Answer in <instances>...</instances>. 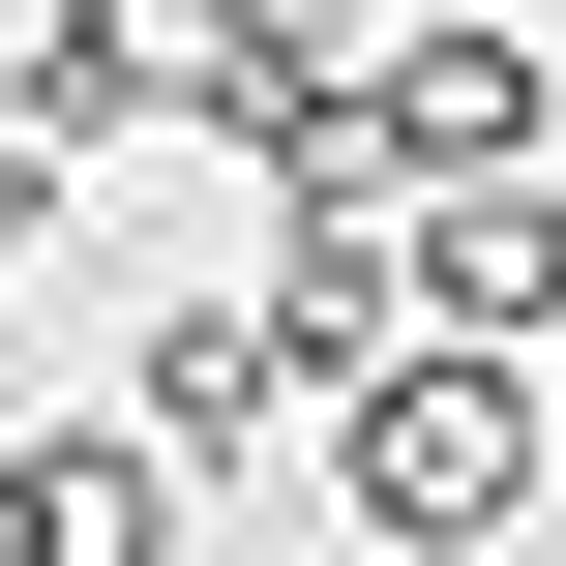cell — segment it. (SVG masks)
<instances>
[{"mask_svg": "<svg viewBox=\"0 0 566 566\" xmlns=\"http://www.w3.org/2000/svg\"><path fill=\"white\" fill-rule=\"evenodd\" d=\"M328 507H358L388 566H478L507 507H537V358H478V328L358 358V388H328Z\"/></svg>", "mask_w": 566, "mask_h": 566, "instance_id": "6da1fadb", "label": "cell"}, {"mask_svg": "<svg viewBox=\"0 0 566 566\" xmlns=\"http://www.w3.org/2000/svg\"><path fill=\"white\" fill-rule=\"evenodd\" d=\"M537 119H566V60L507 30V0H388V60H358V119H328V179H537Z\"/></svg>", "mask_w": 566, "mask_h": 566, "instance_id": "7a4b0ae2", "label": "cell"}, {"mask_svg": "<svg viewBox=\"0 0 566 566\" xmlns=\"http://www.w3.org/2000/svg\"><path fill=\"white\" fill-rule=\"evenodd\" d=\"M418 328L537 358V328H566V179H418Z\"/></svg>", "mask_w": 566, "mask_h": 566, "instance_id": "3957f363", "label": "cell"}, {"mask_svg": "<svg viewBox=\"0 0 566 566\" xmlns=\"http://www.w3.org/2000/svg\"><path fill=\"white\" fill-rule=\"evenodd\" d=\"M179 507H209V478H179L149 418H119V448H90V418H30V537H60V566H179Z\"/></svg>", "mask_w": 566, "mask_h": 566, "instance_id": "277c9868", "label": "cell"}, {"mask_svg": "<svg viewBox=\"0 0 566 566\" xmlns=\"http://www.w3.org/2000/svg\"><path fill=\"white\" fill-rule=\"evenodd\" d=\"M269 418H298V358H269V298H179V328H149V448L209 478V448H269Z\"/></svg>", "mask_w": 566, "mask_h": 566, "instance_id": "5b68a950", "label": "cell"}, {"mask_svg": "<svg viewBox=\"0 0 566 566\" xmlns=\"http://www.w3.org/2000/svg\"><path fill=\"white\" fill-rule=\"evenodd\" d=\"M0 566H60V537H30V448H0Z\"/></svg>", "mask_w": 566, "mask_h": 566, "instance_id": "8992f818", "label": "cell"}]
</instances>
